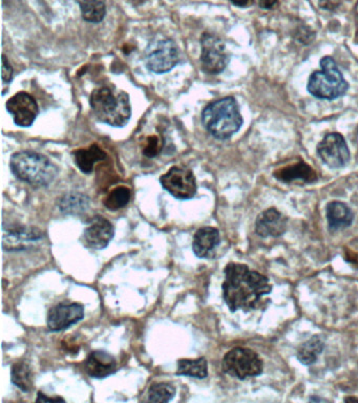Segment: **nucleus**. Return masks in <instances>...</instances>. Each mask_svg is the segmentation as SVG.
<instances>
[{"label": "nucleus", "instance_id": "1", "mask_svg": "<svg viewBox=\"0 0 358 403\" xmlns=\"http://www.w3.org/2000/svg\"><path fill=\"white\" fill-rule=\"evenodd\" d=\"M224 274L223 297L231 312L254 310L263 297L272 291L266 276L250 270L244 264L229 263Z\"/></svg>", "mask_w": 358, "mask_h": 403}, {"label": "nucleus", "instance_id": "2", "mask_svg": "<svg viewBox=\"0 0 358 403\" xmlns=\"http://www.w3.org/2000/svg\"><path fill=\"white\" fill-rule=\"evenodd\" d=\"M202 122L211 136L219 140H227L239 132L243 126V117L237 100L233 97H225L205 107Z\"/></svg>", "mask_w": 358, "mask_h": 403}, {"label": "nucleus", "instance_id": "3", "mask_svg": "<svg viewBox=\"0 0 358 403\" xmlns=\"http://www.w3.org/2000/svg\"><path fill=\"white\" fill-rule=\"evenodd\" d=\"M91 107L95 117L107 126L123 128L132 116L130 97L124 91L99 87L91 95Z\"/></svg>", "mask_w": 358, "mask_h": 403}, {"label": "nucleus", "instance_id": "4", "mask_svg": "<svg viewBox=\"0 0 358 403\" xmlns=\"http://www.w3.org/2000/svg\"><path fill=\"white\" fill-rule=\"evenodd\" d=\"M10 167L16 178L31 186H49L58 174L57 167L45 155L26 151L14 153Z\"/></svg>", "mask_w": 358, "mask_h": 403}, {"label": "nucleus", "instance_id": "5", "mask_svg": "<svg viewBox=\"0 0 358 403\" xmlns=\"http://www.w3.org/2000/svg\"><path fill=\"white\" fill-rule=\"evenodd\" d=\"M322 70H316L310 76L307 89L318 99L334 100L343 97L349 89L343 73L332 57H322L320 62Z\"/></svg>", "mask_w": 358, "mask_h": 403}, {"label": "nucleus", "instance_id": "6", "mask_svg": "<svg viewBox=\"0 0 358 403\" xmlns=\"http://www.w3.org/2000/svg\"><path fill=\"white\" fill-rule=\"evenodd\" d=\"M222 367L225 373L241 380L260 376L264 370L260 357L254 351L246 348L229 351L223 358Z\"/></svg>", "mask_w": 358, "mask_h": 403}, {"label": "nucleus", "instance_id": "7", "mask_svg": "<svg viewBox=\"0 0 358 403\" xmlns=\"http://www.w3.org/2000/svg\"><path fill=\"white\" fill-rule=\"evenodd\" d=\"M148 70L156 74H164L173 70L179 62V50L171 39H159L150 43L146 51Z\"/></svg>", "mask_w": 358, "mask_h": 403}, {"label": "nucleus", "instance_id": "8", "mask_svg": "<svg viewBox=\"0 0 358 403\" xmlns=\"http://www.w3.org/2000/svg\"><path fill=\"white\" fill-rule=\"evenodd\" d=\"M201 64L207 74L218 75L227 68L229 55L225 43L216 35L204 33L201 37Z\"/></svg>", "mask_w": 358, "mask_h": 403}, {"label": "nucleus", "instance_id": "9", "mask_svg": "<svg viewBox=\"0 0 358 403\" xmlns=\"http://www.w3.org/2000/svg\"><path fill=\"white\" fill-rule=\"evenodd\" d=\"M160 182L163 188L177 199H190L196 195V178L189 168L173 166L161 176Z\"/></svg>", "mask_w": 358, "mask_h": 403}, {"label": "nucleus", "instance_id": "10", "mask_svg": "<svg viewBox=\"0 0 358 403\" xmlns=\"http://www.w3.org/2000/svg\"><path fill=\"white\" fill-rule=\"evenodd\" d=\"M322 161L330 168H343L350 162V149L345 138L338 132L327 135L318 145Z\"/></svg>", "mask_w": 358, "mask_h": 403}, {"label": "nucleus", "instance_id": "11", "mask_svg": "<svg viewBox=\"0 0 358 403\" xmlns=\"http://www.w3.org/2000/svg\"><path fill=\"white\" fill-rule=\"evenodd\" d=\"M84 308L78 303H60L49 310L47 327L52 332L64 331L81 321Z\"/></svg>", "mask_w": 358, "mask_h": 403}, {"label": "nucleus", "instance_id": "12", "mask_svg": "<svg viewBox=\"0 0 358 403\" xmlns=\"http://www.w3.org/2000/svg\"><path fill=\"white\" fill-rule=\"evenodd\" d=\"M7 109L14 118V122L22 128H29L34 123L39 114L36 100L30 93L20 91L10 98Z\"/></svg>", "mask_w": 358, "mask_h": 403}, {"label": "nucleus", "instance_id": "13", "mask_svg": "<svg viewBox=\"0 0 358 403\" xmlns=\"http://www.w3.org/2000/svg\"><path fill=\"white\" fill-rule=\"evenodd\" d=\"M115 228L113 224L103 217H95L84 234V242L86 247L92 249H104L113 240Z\"/></svg>", "mask_w": 358, "mask_h": 403}, {"label": "nucleus", "instance_id": "14", "mask_svg": "<svg viewBox=\"0 0 358 403\" xmlns=\"http://www.w3.org/2000/svg\"><path fill=\"white\" fill-rule=\"evenodd\" d=\"M288 220L277 208L263 211L256 221V232L260 238H279L287 230Z\"/></svg>", "mask_w": 358, "mask_h": 403}, {"label": "nucleus", "instance_id": "15", "mask_svg": "<svg viewBox=\"0 0 358 403\" xmlns=\"http://www.w3.org/2000/svg\"><path fill=\"white\" fill-rule=\"evenodd\" d=\"M84 367L91 377L102 379L117 371V361L104 351H94L86 358Z\"/></svg>", "mask_w": 358, "mask_h": 403}, {"label": "nucleus", "instance_id": "16", "mask_svg": "<svg viewBox=\"0 0 358 403\" xmlns=\"http://www.w3.org/2000/svg\"><path fill=\"white\" fill-rule=\"evenodd\" d=\"M42 238V234L36 228H12L3 236V248L8 251H20L26 245Z\"/></svg>", "mask_w": 358, "mask_h": 403}, {"label": "nucleus", "instance_id": "17", "mask_svg": "<svg viewBox=\"0 0 358 403\" xmlns=\"http://www.w3.org/2000/svg\"><path fill=\"white\" fill-rule=\"evenodd\" d=\"M221 242L220 231L215 227L200 228L196 232L192 242V250L200 259L208 257Z\"/></svg>", "mask_w": 358, "mask_h": 403}, {"label": "nucleus", "instance_id": "18", "mask_svg": "<svg viewBox=\"0 0 358 403\" xmlns=\"http://www.w3.org/2000/svg\"><path fill=\"white\" fill-rule=\"evenodd\" d=\"M327 220L329 227L333 231L345 229L353 223L354 213L352 209L343 202H330L326 207Z\"/></svg>", "mask_w": 358, "mask_h": 403}, {"label": "nucleus", "instance_id": "19", "mask_svg": "<svg viewBox=\"0 0 358 403\" xmlns=\"http://www.w3.org/2000/svg\"><path fill=\"white\" fill-rule=\"evenodd\" d=\"M274 176L277 180L285 183L299 180L311 183L316 180V174L314 170L303 161L281 168V169H277L274 172Z\"/></svg>", "mask_w": 358, "mask_h": 403}, {"label": "nucleus", "instance_id": "20", "mask_svg": "<svg viewBox=\"0 0 358 403\" xmlns=\"http://www.w3.org/2000/svg\"><path fill=\"white\" fill-rule=\"evenodd\" d=\"M73 155L76 165L84 174H91L94 169L95 164L107 158L105 151L97 144L91 145L88 149H78L74 151Z\"/></svg>", "mask_w": 358, "mask_h": 403}, {"label": "nucleus", "instance_id": "21", "mask_svg": "<svg viewBox=\"0 0 358 403\" xmlns=\"http://www.w3.org/2000/svg\"><path fill=\"white\" fill-rule=\"evenodd\" d=\"M324 349V338L320 335H313L299 346L297 350V359L304 365H313L318 360V356L322 354Z\"/></svg>", "mask_w": 358, "mask_h": 403}, {"label": "nucleus", "instance_id": "22", "mask_svg": "<svg viewBox=\"0 0 358 403\" xmlns=\"http://www.w3.org/2000/svg\"><path fill=\"white\" fill-rule=\"evenodd\" d=\"M82 18L91 24H99L107 14L105 0H78Z\"/></svg>", "mask_w": 358, "mask_h": 403}, {"label": "nucleus", "instance_id": "23", "mask_svg": "<svg viewBox=\"0 0 358 403\" xmlns=\"http://www.w3.org/2000/svg\"><path fill=\"white\" fill-rule=\"evenodd\" d=\"M177 375L203 379L208 375V367L205 358L180 359L178 361Z\"/></svg>", "mask_w": 358, "mask_h": 403}, {"label": "nucleus", "instance_id": "24", "mask_svg": "<svg viewBox=\"0 0 358 403\" xmlns=\"http://www.w3.org/2000/svg\"><path fill=\"white\" fill-rule=\"evenodd\" d=\"M88 197L82 193H68L62 197L59 207L66 215H80L88 209Z\"/></svg>", "mask_w": 358, "mask_h": 403}, {"label": "nucleus", "instance_id": "25", "mask_svg": "<svg viewBox=\"0 0 358 403\" xmlns=\"http://www.w3.org/2000/svg\"><path fill=\"white\" fill-rule=\"evenodd\" d=\"M12 382L24 392H30L33 388V375L30 365L24 361L16 363L12 367Z\"/></svg>", "mask_w": 358, "mask_h": 403}, {"label": "nucleus", "instance_id": "26", "mask_svg": "<svg viewBox=\"0 0 358 403\" xmlns=\"http://www.w3.org/2000/svg\"><path fill=\"white\" fill-rule=\"evenodd\" d=\"M130 199V190L125 186L116 187L104 199V206L111 211H117L128 204Z\"/></svg>", "mask_w": 358, "mask_h": 403}, {"label": "nucleus", "instance_id": "27", "mask_svg": "<svg viewBox=\"0 0 358 403\" xmlns=\"http://www.w3.org/2000/svg\"><path fill=\"white\" fill-rule=\"evenodd\" d=\"M176 388L166 382L155 383L148 390V400L152 402H169L175 397Z\"/></svg>", "mask_w": 358, "mask_h": 403}, {"label": "nucleus", "instance_id": "28", "mask_svg": "<svg viewBox=\"0 0 358 403\" xmlns=\"http://www.w3.org/2000/svg\"><path fill=\"white\" fill-rule=\"evenodd\" d=\"M163 143H161L160 139L157 136L150 137L146 141V147H144V151L143 153L144 155L148 158H154L160 153L161 149H162Z\"/></svg>", "mask_w": 358, "mask_h": 403}, {"label": "nucleus", "instance_id": "29", "mask_svg": "<svg viewBox=\"0 0 358 403\" xmlns=\"http://www.w3.org/2000/svg\"><path fill=\"white\" fill-rule=\"evenodd\" d=\"M1 74H3V81L5 84L11 82L12 78H13V68H12L11 64L9 63L5 55H3V70H1Z\"/></svg>", "mask_w": 358, "mask_h": 403}, {"label": "nucleus", "instance_id": "30", "mask_svg": "<svg viewBox=\"0 0 358 403\" xmlns=\"http://www.w3.org/2000/svg\"><path fill=\"white\" fill-rule=\"evenodd\" d=\"M341 0H318V6L327 11H334L341 6Z\"/></svg>", "mask_w": 358, "mask_h": 403}, {"label": "nucleus", "instance_id": "31", "mask_svg": "<svg viewBox=\"0 0 358 403\" xmlns=\"http://www.w3.org/2000/svg\"><path fill=\"white\" fill-rule=\"evenodd\" d=\"M57 402V401H64V399L60 398V397H55V398H52V397H47V395L43 394V393L39 392L38 397H37L36 402Z\"/></svg>", "mask_w": 358, "mask_h": 403}, {"label": "nucleus", "instance_id": "32", "mask_svg": "<svg viewBox=\"0 0 358 403\" xmlns=\"http://www.w3.org/2000/svg\"><path fill=\"white\" fill-rule=\"evenodd\" d=\"M277 0H258V5L262 9L271 10L277 5Z\"/></svg>", "mask_w": 358, "mask_h": 403}, {"label": "nucleus", "instance_id": "33", "mask_svg": "<svg viewBox=\"0 0 358 403\" xmlns=\"http://www.w3.org/2000/svg\"><path fill=\"white\" fill-rule=\"evenodd\" d=\"M231 1L233 5L240 8L246 7V6L248 5V3H249V0H231Z\"/></svg>", "mask_w": 358, "mask_h": 403}, {"label": "nucleus", "instance_id": "34", "mask_svg": "<svg viewBox=\"0 0 358 403\" xmlns=\"http://www.w3.org/2000/svg\"><path fill=\"white\" fill-rule=\"evenodd\" d=\"M345 402H350V401H358V398H353V397H348L345 399Z\"/></svg>", "mask_w": 358, "mask_h": 403}, {"label": "nucleus", "instance_id": "35", "mask_svg": "<svg viewBox=\"0 0 358 403\" xmlns=\"http://www.w3.org/2000/svg\"><path fill=\"white\" fill-rule=\"evenodd\" d=\"M310 401H326L325 399H320V398H311Z\"/></svg>", "mask_w": 358, "mask_h": 403}]
</instances>
